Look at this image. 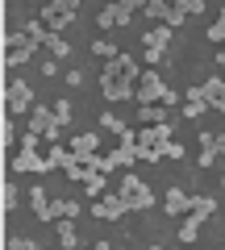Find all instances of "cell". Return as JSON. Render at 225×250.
Wrapping results in <instances>:
<instances>
[{"mask_svg": "<svg viewBox=\"0 0 225 250\" xmlns=\"http://www.w3.org/2000/svg\"><path fill=\"white\" fill-rule=\"evenodd\" d=\"M213 208H217V200H213V196H196L192 213H184V229H180V242H196L200 225H205L208 217H213Z\"/></svg>", "mask_w": 225, "mask_h": 250, "instance_id": "1", "label": "cell"}, {"mask_svg": "<svg viewBox=\"0 0 225 250\" xmlns=\"http://www.w3.org/2000/svg\"><path fill=\"white\" fill-rule=\"evenodd\" d=\"M163 92H167V83H163L159 67H146L142 80H138V104H159Z\"/></svg>", "mask_w": 225, "mask_h": 250, "instance_id": "2", "label": "cell"}, {"mask_svg": "<svg viewBox=\"0 0 225 250\" xmlns=\"http://www.w3.org/2000/svg\"><path fill=\"white\" fill-rule=\"evenodd\" d=\"M38 50V42L25 34V29H17V34H9V67H21V62H29Z\"/></svg>", "mask_w": 225, "mask_h": 250, "instance_id": "3", "label": "cell"}, {"mask_svg": "<svg viewBox=\"0 0 225 250\" xmlns=\"http://www.w3.org/2000/svg\"><path fill=\"white\" fill-rule=\"evenodd\" d=\"M125 213H129V200L121 196V192H113V196H104V200L92 205V217H100V221H121Z\"/></svg>", "mask_w": 225, "mask_h": 250, "instance_id": "4", "label": "cell"}, {"mask_svg": "<svg viewBox=\"0 0 225 250\" xmlns=\"http://www.w3.org/2000/svg\"><path fill=\"white\" fill-rule=\"evenodd\" d=\"M129 17H134V9H125V4H121V0H108L104 9H100V17H96V25L100 29H113V25H129Z\"/></svg>", "mask_w": 225, "mask_h": 250, "instance_id": "5", "label": "cell"}, {"mask_svg": "<svg viewBox=\"0 0 225 250\" xmlns=\"http://www.w3.org/2000/svg\"><path fill=\"white\" fill-rule=\"evenodd\" d=\"M9 108L13 113H34V92H29V83L21 75L9 83Z\"/></svg>", "mask_w": 225, "mask_h": 250, "instance_id": "6", "label": "cell"}, {"mask_svg": "<svg viewBox=\"0 0 225 250\" xmlns=\"http://www.w3.org/2000/svg\"><path fill=\"white\" fill-rule=\"evenodd\" d=\"M192 205H196V196H184V188H171V192L163 196V213H171V217L192 213Z\"/></svg>", "mask_w": 225, "mask_h": 250, "instance_id": "7", "label": "cell"}, {"mask_svg": "<svg viewBox=\"0 0 225 250\" xmlns=\"http://www.w3.org/2000/svg\"><path fill=\"white\" fill-rule=\"evenodd\" d=\"M13 171H17V175H25V171H50V159H38L34 150H25V146H21L17 159H13Z\"/></svg>", "mask_w": 225, "mask_h": 250, "instance_id": "8", "label": "cell"}, {"mask_svg": "<svg viewBox=\"0 0 225 250\" xmlns=\"http://www.w3.org/2000/svg\"><path fill=\"white\" fill-rule=\"evenodd\" d=\"M54 200L50 196H46V192H42V188H29V208H34V217H38V221H54Z\"/></svg>", "mask_w": 225, "mask_h": 250, "instance_id": "9", "label": "cell"}, {"mask_svg": "<svg viewBox=\"0 0 225 250\" xmlns=\"http://www.w3.org/2000/svg\"><path fill=\"white\" fill-rule=\"evenodd\" d=\"M54 121H59V117H54V108H50V104H34V113H29V129H34V134H42V138H46V129H50Z\"/></svg>", "mask_w": 225, "mask_h": 250, "instance_id": "10", "label": "cell"}, {"mask_svg": "<svg viewBox=\"0 0 225 250\" xmlns=\"http://www.w3.org/2000/svg\"><path fill=\"white\" fill-rule=\"evenodd\" d=\"M54 233H59V242H63L67 250L80 246V233H75V217H59V221H54Z\"/></svg>", "mask_w": 225, "mask_h": 250, "instance_id": "11", "label": "cell"}, {"mask_svg": "<svg viewBox=\"0 0 225 250\" xmlns=\"http://www.w3.org/2000/svg\"><path fill=\"white\" fill-rule=\"evenodd\" d=\"M96 146H100V134H75L71 138V150L80 154V159H83V154H92Z\"/></svg>", "mask_w": 225, "mask_h": 250, "instance_id": "12", "label": "cell"}, {"mask_svg": "<svg viewBox=\"0 0 225 250\" xmlns=\"http://www.w3.org/2000/svg\"><path fill=\"white\" fill-rule=\"evenodd\" d=\"M138 117H142V125L167 121V104H138Z\"/></svg>", "mask_w": 225, "mask_h": 250, "instance_id": "13", "label": "cell"}, {"mask_svg": "<svg viewBox=\"0 0 225 250\" xmlns=\"http://www.w3.org/2000/svg\"><path fill=\"white\" fill-rule=\"evenodd\" d=\"M171 13H175V4H167V0H146V17H154V21H171Z\"/></svg>", "mask_w": 225, "mask_h": 250, "instance_id": "14", "label": "cell"}, {"mask_svg": "<svg viewBox=\"0 0 225 250\" xmlns=\"http://www.w3.org/2000/svg\"><path fill=\"white\" fill-rule=\"evenodd\" d=\"M42 21L50 25V34H63V29L71 25V17H67V13H54V9H46V13H42Z\"/></svg>", "mask_w": 225, "mask_h": 250, "instance_id": "15", "label": "cell"}, {"mask_svg": "<svg viewBox=\"0 0 225 250\" xmlns=\"http://www.w3.org/2000/svg\"><path fill=\"white\" fill-rule=\"evenodd\" d=\"M92 54H96V59H117L121 50L108 42V38H96V42H92Z\"/></svg>", "mask_w": 225, "mask_h": 250, "instance_id": "16", "label": "cell"}, {"mask_svg": "<svg viewBox=\"0 0 225 250\" xmlns=\"http://www.w3.org/2000/svg\"><path fill=\"white\" fill-rule=\"evenodd\" d=\"M142 179H138V175H125V179H121V188H117V192H121V196H125V200H134L138 196V192H142Z\"/></svg>", "mask_w": 225, "mask_h": 250, "instance_id": "17", "label": "cell"}, {"mask_svg": "<svg viewBox=\"0 0 225 250\" xmlns=\"http://www.w3.org/2000/svg\"><path fill=\"white\" fill-rule=\"evenodd\" d=\"M221 92H225V80H221V75L205 80V100H208V104H217V96H221Z\"/></svg>", "mask_w": 225, "mask_h": 250, "instance_id": "18", "label": "cell"}, {"mask_svg": "<svg viewBox=\"0 0 225 250\" xmlns=\"http://www.w3.org/2000/svg\"><path fill=\"white\" fill-rule=\"evenodd\" d=\"M208 42H213V46H225V9H221V17L208 25Z\"/></svg>", "mask_w": 225, "mask_h": 250, "instance_id": "19", "label": "cell"}, {"mask_svg": "<svg viewBox=\"0 0 225 250\" xmlns=\"http://www.w3.org/2000/svg\"><path fill=\"white\" fill-rule=\"evenodd\" d=\"M83 192H88V196H100V192H104V171H92V175L83 179Z\"/></svg>", "mask_w": 225, "mask_h": 250, "instance_id": "20", "label": "cell"}, {"mask_svg": "<svg viewBox=\"0 0 225 250\" xmlns=\"http://www.w3.org/2000/svg\"><path fill=\"white\" fill-rule=\"evenodd\" d=\"M100 129H117V138H121V134H125V129H129V125L121 121L117 113H100Z\"/></svg>", "mask_w": 225, "mask_h": 250, "instance_id": "21", "label": "cell"}, {"mask_svg": "<svg viewBox=\"0 0 225 250\" xmlns=\"http://www.w3.org/2000/svg\"><path fill=\"white\" fill-rule=\"evenodd\" d=\"M46 46H50L54 59H67V54H71V46H67V38H63V34H50V42H46Z\"/></svg>", "mask_w": 225, "mask_h": 250, "instance_id": "22", "label": "cell"}, {"mask_svg": "<svg viewBox=\"0 0 225 250\" xmlns=\"http://www.w3.org/2000/svg\"><path fill=\"white\" fill-rule=\"evenodd\" d=\"M205 108H213V104H208V100H188V104H184V117H188V121H200Z\"/></svg>", "mask_w": 225, "mask_h": 250, "instance_id": "23", "label": "cell"}, {"mask_svg": "<svg viewBox=\"0 0 225 250\" xmlns=\"http://www.w3.org/2000/svg\"><path fill=\"white\" fill-rule=\"evenodd\" d=\"M54 13H67V17H75V9H80V0H50Z\"/></svg>", "mask_w": 225, "mask_h": 250, "instance_id": "24", "label": "cell"}, {"mask_svg": "<svg viewBox=\"0 0 225 250\" xmlns=\"http://www.w3.org/2000/svg\"><path fill=\"white\" fill-rule=\"evenodd\" d=\"M54 117H59V125L71 121V100H54Z\"/></svg>", "mask_w": 225, "mask_h": 250, "instance_id": "25", "label": "cell"}, {"mask_svg": "<svg viewBox=\"0 0 225 250\" xmlns=\"http://www.w3.org/2000/svg\"><path fill=\"white\" fill-rule=\"evenodd\" d=\"M217 163V146H200V167H213Z\"/></svg>", "mask_w": 225, "mask_h": 250, "instance_id": "26", "label": "cell"}, {"mask_svg": "<svg viewBox=\"0 0 225 250\" xmlns=\"http://www.w3.org/2000/svg\"><path fill=\"white\" fill-rule=\"evenodd\" d=\"M59 213L63 217H80V200H59Z\"/></svg>", "mask_w": 225, "mask_h": 250, "instance_id": "27", "label": "cell"}, {"mask_svg": "<svg viewBox=\"0 0 225 250\" xmlns=\"http://www.w3.org/2000/svg\"><path fill=\"white\" fill-rule=\"evenodd\" d=\"M184 13H205V0H180Z\"/></svg>", "mask_w": 225, "mask_h": 250, "instance_id": "28", "label": "cell"}, {"mask_svg": "<svg viewBox=\"0 0 225 250\" xmlns=\"http://www.w3.org/2000/svg\"><path fill=\"white\" fill-rule=\"evenodd\" d=\"M38 71H42V75H59V59H46Z\"/></svg>", "mask_w": 225, "mask_h": 250, "instance_id": "29", "label": "cell"}, {"mask_svg": "<svg viewBox=\"0 0 225 250\" xmlns=\"http://www.w3.org/2000/svg\"><path fill=\"white\" fill-rule=\"evenodd\" d=\"M9 246H13V250H34V238H13Z\"/></svg>", "mask_w": 225, "mask_h": 250, "instance_id": "30", "label": "cell"}, {"mask_svg": "<svg viewBox=\"0 0 225 250\" xmlns=\"http://www.w3.org/2000/svg\"><path fill=\"white\" fill-rule=\"evenodd\" d=\"M67 83L71 88H83V71H67Z\"/></svg>", "mask_w": 225, "mask_h": 250, "instance_id": "31", "label": "cell"}, {"mask_svg": "<svg viewBox=\"0 0 225 250\" xmlns=\"http://www.w3.org/2000/svg\"><path fill=\"white\" fill-rule=\"evenodd\" d=\"M125 9H146V0H121Z\"/></svg>", "mask_w": 225, "mask_h": 250, "instance_id": "32", "label": "cell"}, {"mask_svg": "<svg viewBox=\"0 0 225 250\" xmlns=\"http://www.w3.org/2000/svg\"><path fill=\"white\" fill-rule=\"evenodd\" d=\"M217 154H225V134H217Z\"/></svg>", "mask_w": 225, "mask_h": 250, "instance_id": "33", "label": "cell"}, {"mask_svg": "<svg viewBox=\"0 0 225 250\" xmlns=\"http://www.w3.org/2000/svg\"><path fill=\"white\" fill-rule=\"evenodd\" d=\"M213 108H217V113H225V92H221V96H217V104H213Z\"/></svg>", "mask_w": 225, "mask_h": 250, "instance_id": "34", "label": "cell"}, {"mask_svg": "<svg viewBox=\"0 0 225 250\" xmlns=\"http://www.w3.org/2000/svg\"><path fill=\"white\" fill-rule=\"evenodd\" d=\"M217 67H221V71H225V46H221V54H217Z\"/></svg>", "mask_w": 225, "mask_h": 250, "instance_id": "35", "label": "cell"}, {"mask_svg": "<svg viewBox=\"0 0 225 250\" xmlns=\"http://www.w3.org/2000/svg\"><path fill=\"white\" fill-rule=\"evenodd\" d=\"M221 188H225V175H221Z\"/></svg>", "mask_w": 225, "mask_h": 250, "instance_id": "36", "label": "cell"}, {"mask_svg": "<svg viewBox=\"0 0 225 250\" xmlns=\"http://www.w3.org/2000/svg\"><path fill=\"white\" fill-rule=\"evenodd\" d=\"M80 4H83V0H80Z\"/></svg>", "mask_w": 225, "mask_h": 250, "instance_id": "37", "label": "cell"}]
</instances>
